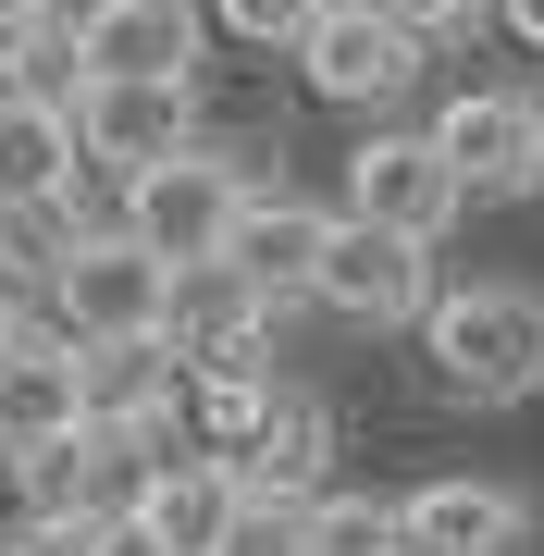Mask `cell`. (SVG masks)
<instances>
[{
	"instance_id": "2e32d148",
	"label": "cell",
	"mask_w": 544,
	"mask_h": 556,
	"mask_svg": "<svg viewBox=\"0 0 544 556\" xmlns=\"http://www.w3.org/2000/svg\"><path fill=\"white\" fill-rule=\"evenodd\" d=\"M75 186V124L50 100H0V211L13 199H62Z\"/></svg>"
},
{
	"instance_id": "cb8c5ba5",
	"label": "cell",
	"mask_w": 544,
	"mask_h": 556,
	"mask_svg": "<svg viewBox=\"0 0 544 556\" xmlns=\"http://www.w3.org/2000/svg\"><path fill=\"white\" fill-rule=\"evenodd\" d=\"M87 556H162V544H149L137 519H100V532H87Z\"/></svg>"
},
{
	"instance_id": "5bb4252c",
	"label": "cell",
	"mask_w": 544,
	"mask_h": 556,
	"mask_svg": "<svg viewBox=\"0 0 544 556\" xmlns=\"http://www.w3.org/2000/svg\"><path fill=\"white\" fill-rule=\"evenodd\" d=\"M137 532L162 556H223V532H236V470L199 457V445H174L162 470H149V495H137Z\"/></svg>"
},
{
	"instance_id": "d4e9b609",
	"label": "cell",
	"mask_w": 544,
	"mask_h": 556,
	"mask_svg": "<svg viewBox=\"0 0 544 556\" xmlns=\"http://www.w3.org/2000/svg\"><path fill=\"white\" fill-rule=\"evenodd\" d=\"M495 25H507L520 50H544V0H495Z\"/></svg>"
},
{
	"instance_id": "7a4b0ae2",
	"label": "cell",
	"mask_w": 544,
	"mask_h": 556,
	"mask_svg": "<svg viewBox=\"0 0 544 556\" xmlns=\"http://www.w3.org/2000/svg\"><path fill=\"white\" fill-rule=\"evenodd\" d=\"M236 211H248V174L223 149H174V161H149V174H124V236L149 260H223Z\"/></svg>"
},
{
	"instance_id": "603a6c76",
	"label": "cell",
	"mask_w": 544,
	"mask_h": 556,
	"mask_svg": "<svg viewBox=\"0 0 544 556\" xmlns=\"http://www.w3.org/2000/svg\"><path fill=\"white\" fill-rule=\"evenodd\" d=\"M87 532H100V519H13L0 556H87Z\"/></svg>"
},
{
	"instance_id": "8fae6325",
	"label": "cell",
	"mask_w": 544,
	"mask_h": 556,
	"mask_svg": "<svg viewBox=\"0 0 544 556\" xmlns=\"http://www.w3.org/2000/svg\"><path fill=\"white\" fill-rule=\"evenodd\" d=\"M223 470H236V495H334V420H322V396H298V383H273L261 396V420H248L236 433V457H223Z\"/></svg>"
},
{
	"instance_id": "484cf974",
	"label": "cell",
	"mask_w": 544,
	"mask_h": 556,
	"mask_svg": "<svg viewBox=\"0 0 544 556\" xmlns=\"http://www.w3.org/2000/svg\"><path fill=\"white\" fill-rule=\"evenodd\" d=\"M25 13H62V0H0V25H25Z\"/></svg>"
},
{
	"instance_id": "4fadbf2b",
	"label": "cell",
	"mask_w": 544,
	"mask_h": 556,
	"mask_svg": "<svg viewBox=\"0 0 544 556\" xmlns=\"http://www.w3.org/2000/svg\"><path fill=\"white\" fill-rule=\"evenodd\" d=\"M322 236H334V211L248 186V211H236V236H223V260L248 273V298H261V309H298V298H309V273H322Z\"/></svg>"
},
{
	"instance_id": "ba28073f",
	"label": "cell",
	"mask_w": 544,
	"mask_h": 556,
	"mask_svg": "<svg viewBox=\"0 0 544 556\" xmlns=\"http://www.w3.org/2000/svg\"><path fill=\"white\" fill-rule=\"evenodd\" d=\"M309 298L346 309V321H421V309H433V248H408V236H383V223H346V211H334Z\"/></svg>"
},
{
	"instance_id": "7c38bea8",
	"label": "cell",
	"mask_w": 544,
	"mask_h": 556,
	"mask_svg": "<svg viewBox=\"0 0 544 556\" xmlns=\"http://www.w3.org/2000/svg\"><path fill=\"white\" fill-rule=\"evenodd\" d=\"M532 544V507L507 482H421L396 495V556H520Z\"/></svg>"
},
{
	"instance_id": "52a82bcc",
	"label": "cell",
	"mask_w": 544,
	"mask_h": 556,
	"mask_svg": "<svg viewBox=\"0 0 544 556\" xmlns=\"http://www.w3.org/2000/svg\"><path fill=\"white\" fill-rule=\"evenodd\" d=\"M458 211H470V199H458V174L433 161V137H408V124L359 137V161H346V223H383V236L433 248Z\"/></svg>"
},
{
	"instance_id": "9a60e30c",
	"label": "cell",
	"mask_w": 544,
	"mask_h": 556,
	"mask_svg": "<svg viewBox=\"0 0 544 556\" xmlns=\"http://www.w3.org/2000/svg\"><path fill=\"white\" fill-rule=\"evenodd\" d=\"M75 383H87V420H149V433H174L186 358L162 334H100V346H75Z\"/></svg>"
},
{
	"instance_id": "7402d4cb",
	"label": "cell",
	"mask_w": 544,
	"mask_h": 556,
	"mask_svg": "<svg viewBox=\"0 0 544 556\" xmlns=\"http://www.w3.org/2000/svg\"><path fill=\"white\" fill-rule=\"evenodd\" d=\"M383 13H396V25H408V38H421V50H433V38H470V25H483V13H495V0H383Z\"/></svg>"
},
{
	"instance_id": "e0dca14e",
	"label": "cell",
	"mask_w": 544,
	"mask_h": 556,
	"mask_svg": "<svg viewBox=\"0 0 544 556\" xmlns=\"http://www.w3.org/2000/svg\"><path fill=\"white\" fill-rule=\"evenodd\" d=\"M75 236H87V223H75V199H13V211H0V298H50V273H62V260H75Z\"/></svg>"
},
{
	"instance_id": "5b68a950",
	"label": "cell",
	"mask_w": 544,
	"mask_h": 556,
	"mask_svg": "<svg viewBox=\"0 0 544 556\" xmlns=\"http://www.w3.org/2000/svg\"><path fill=\"white\" fill-rule=\"evenodd\" d=\"M421 137H433L445 174H458V199H532L544 186V100H520V87H470V100H445Z\"/></svg>"
},
{
	"instance_id": "277c9868",
	"label": "cell",
	"mask_w": 544,
	"mask_h": 556,
	"mask_svg": "<svg viewBox=\"0 0 544 556\" xmlns=\"http://www.w3.org/2000/svg\"><path fill=\"white\" fill-rule=\"evenodd\" d=\"M62 124H75V161L149 174V161L199 149V87H174V75H87L75 100H62Z\"/></svg>"
},
{
	"instance_id": "3957f363",
	"label": "cell",
	"mask_w": 544,
	"mask_h": 556,
	"mask_svg": "<svg viewBox=\"0 0 544 556\" xmlns=\"http://www.w3.org/2000/svg\"><path fill=\"white\" fill-rule=\"evenodd\" d=\"M284 62H298L309 100H334V112H383V100L421 87V38L383 13V0H322V25H309Z\"/></svg>"
},
{
	"instance_id": "8992f818",
	"label": "cell",
	"mask_w": 544,
	"mask_h": 556,
	"mask_svg": "<svg viewBox=\"0 0 544 556\" xmlns=\"http://www.w3.org/2000/svg\"><path fill=\"white\" fill-rule=\"evenodd\" d=\"M162 285H174V260H149L124 223H100V236H75V260L50 273V309H62L75 346H100V334H162Z\"/></svg>"
},
{
	"instance_id": "6da1fadb",
	"label": "cell",
	"mask_w": 544,
	"mask_h": 556,
	"mask_svg": "<svg viewBox=\"0 0 544 556\" xmlns=\"http://www.w3.org/2000/svg\"><path fill=\"white\" fill-rule=\"evenodd\" d=\"M421 346H433V383L470 408H520L544 383V298L532 285H458V298L421 309Z\"/></svg>"
},
{
	"instance_id": "44dd1931",
	"label": "cell",
	"mask_w": 544,
	"mask_h": 556,
	"mask_svg": "<svg viewBox=\"0 0 544 556\" xmlns=\"http://www.w3.org/2000/svg\"><path fill=\"white\" fill-rule=\"evenodd\" d=\"M211 25L248 38V50H298L309 25H322V0H211Z\"/></svg>"
},
{
	"instance_id": "ffe728a7",
	"label": "cell",
	"mask_w": 544,
	"mask_h": 556,
	"mask_svg": "<svg viewBox=\"0 0 544 556\" xmlns=\"http://www.w3.org/2000/svg\"><path fill=\"white\" fill-rule=\"evenodd\" d=\"M223 556H309V507H298V495H236Z\"/></svg>"
},
{
	"instance_id": "30bf717a",
	"label": "cell",
	"mask_w": 544,
	"mask_h": 556,
	"mask_svg": "<svg viewBox=\"0 0 544 556\" xmlns=\"http://www.w3.org/2000/svg\"><path fill=\"white\" fill-rule=\"evenodd\" d=\"M87 420V383H75V334L62 321H13L0 334V457L13 445H50Z\"/></svg>"
},
{
	"instance_id": "4316f807",
	"label": "cell",
	"mask_w": 544,
	"mask_h": 556,
	"mask_svg": "<svg viewBox=\"0 0 544 556\" xmlns=\"http://www.w3.org/2000/svg\"><path fill=\"white\" fill-rule=\"evenodd\" d=\"M13 321H25V309H13V298H0V334H13Z\"/></svg>"
},
{
	"instance_id": "9c48e42d",
	"label": "cell",
	"mask_w": 544,
	"mask_h": 556,
	"mask_svg": "<svg viewBox=\"0 0 544 556\" xmlns=\"http://www.w3.org/2000/svg\"><path fill=\"white\" fill-rule=\"evenodd\" d=\"M75 25V75H199V0H87Z\"/></svg>"
},
{
	"instance_id": "d6986e66",
	"label": "cell",
	"mask_w": 544,
	"mask_h": 556,
	"mask_svg": "<svg viewBox=\"0 0 544 556\" xmlns=\"http://www.w3.org/2000/svg\"><path fill=\"white\" fill-rule=\"evenodd\" d=\"M309 556H396V507H371V495H309Z\"/></svg>"
},
{
	"instance_id": "ac0fdd59",
	"label": "cell",
	"mask_w": 544,
	"mask_h": 556,
	"mask_svg": "<svg viewBox=\"0 0 544 556\" xmlns=\"http://www.w3.org/2000/svg\"><path fill=\"white\" fill-rule=\"evenodd\" d=\"M75 25H62V13H25V25H0V100H75Z\"/></svg>"
}]
</instances>
